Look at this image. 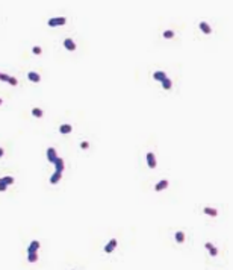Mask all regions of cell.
<instances>
[{"label": "cell", "mask_w": 233, "mask_h": 270, "mask_svg": "<svg viewBox=\"0 0 233 270\" xmlns=\"http://www.w3.org/2000/svg\"><path fill=\"white\" fill-rule=\"evenodd\" d=\"M67 23V18L65 17H52L49 18L47 24L50 28H58V26H64V24Z\"/></svg>", "instance_id": "obj_1"}, {"label": "cell", "mask_w": 233, "mask_h": 270, "mask_svg": "<svg viewBox=\"0 0 233 270\" xmlns=\"http://www.w3.org/2000/svg\"><path fill=\"white\" fill-rule=\"evenodd\" d=\"M145 158H147V165H148L150 168H156V165H157V162H156V155H154L153 152H147Z\"/></svg>", "instance_id": "obj_2"}, {"label": "cell", "mask_w": 233, "mask_h": 270, "mask_svg": "<svg viewBox=\"0 0 233 270\" xmlns=\"http://www.w3.org/2000/svg\"><path fill=\"white\" fill-rule=\"evenodd\" d=\"M53 165H55V171H59V173H62V171L65 170V162H64V159L61 158V156H58L56 159H55V162H53Z\"/></svg>", "instance_id": "obj_3"}, {"label": "cell", "mask_w": 233, "mask_h": 270, "mask_svg": "<svg viewBox=\"0 0 233 270\" xmlns=\"http://www.w3.org/2000/svg\"><path fill=\"white\" fill-rule=\"evenodd\" d=\"M64 47L67 49V50H70V52H74L76 49H77L76 43H74L71 38H65V40H64Z\"/></svg>", "instance_id": "obj_4"}, {"label": "cell", "mask_w": 233, "mask_h": 270, "mask_svg": "<svg viewBox=\"0 0 233 270\" xmlns=\"http://www.w3.org/2000/svg\"><path fill=\"white\" fill-rule=\"evenodd\" d=\"M39 248H41L39 241H38V240H33V241H30L29 248H27V254H36V252L39 251Z\"/></svg>", "instance_id": "obj_5"}, {"label": "cell", "mask_w": 233, "mask_h": 270, "mask_svg": "<svg viewBox=\"0 0 233 270\" xmlns=\"http://www.w3.org/2000/svg\"><path fill=\"white\" fill-rule=\"evenodd\" d=\"M116 244H118V241H116L115 238L109 240V243L105 246V252H106V254H112V252L115 251V248H116Z\"/></svg>", "instance_id": "obj_6"}, {"label": "cell", "mask_w": 233, "mask_h": 270, "mask_svg": "<svg viewBox=\"0 0 233 270\" xmlns=\"http://www.w3.org/2000/svg\"><path fill=\"white\" fill-rule=\"evenodd\" d=\"M58 158V153H56V149L55 147H49L47 149V159H49V162H55V159Z\"/></svg>", "instance_id": "obj_7"}, {"label": "cell", "mask_w": 233, "mask_h": 270, "mask_svg": "<svg viewBox=\"0 0 233 270\" xmlns=\"http://www.w3.org/2000/svg\"><path fill=\"white\" fill-rule=\"evenodd\" d=\"M27 79H29L30 82H33V84L41 82V76H39V73H36V71H29V73H27Z\"/></svg>", "instance_id": "obj_8"}, {"label": "cell", "mask_w": 233, "mask_h": 270, "mask_svg": "<svg viewBox=\"0 0 233 270\" xmlns=\"http://www.w3.org/2000/svg\"><path fill=\"white\" fill-rule=\"evenodd\" d=\"M167 78V73L165 71H162V70H156L154 73H153V79L154 81H157V82H162Z\"/></svg>", "instance_id": "obj_9"}, {"label": "cell", "mask_w": 233, "mask_h": 270, "mask_svg": "<svg viewBox=\"0 0 233 270\" xmlns=\"http://www.w3.org/2000/svg\"><path fill=\"white\" fill-rule=\"evenodd\" d=\"M168 185H170L168 179H162V181H159V182L154 185V191H162V190H165Z\"/></svg>", "instance_id": "obj_10"}, {"label": "cell", "mask_w": 233, "mask_h": 270, "mask_svg": "<svg viewBox=\"0 0 233 270\" xmlns=\"http://www.w3.org/2000/svg\"><path fill=\"white\" fill-rule=\"evenodd\" d=\"M198 28H200V29H201V32H203V34H206V35H211V34H212L211 26H209V23H206V21H201V23L198 24Z\"/></svg>", "instance_id": "obj_11"}, {"label": "cell", "mask_w": 233, "mask_h": 270, "mask_svg": "<svg viewBox=\"0 0 233 270\" xmlns=\"http://www.w3.org/2000/svg\"><path fill=\"white\" fill-rule=\"evenodd\" d=\"M71 131H73V126H71V125H68V123H64V125H61V126H59V132H61L62 135L71 134Z\"/></svg>", "instance_id": "obj_12"}, {"label": "cell", "mask_w": 233, "mask_h": 270, "mask_svg": "<svg viewBox=\"0 0 233 270\" xmlns=\"http://www.w3.org/2000/svg\"><path fill=\"white\" fill-rule=\"evenodd\" d=\"M204 248H206V249L209 251V254H211L212 257H217V255H218V249H217V248L214 246L212 243H209V241H207V243L204 244Z\"/></svg>", "instance_id": "obj_13"}, {"label": "cell", "mask_w": 233, "mask_h": 270, "mask_svg": "<svg viewBox=\"0 0 233 270\" xmlns=\"http://www.w3.org/2000/svg\"><path fill=\"white\" fill-rule=\"evenodd\" d=\"M203 212H204L206 215H211V217H217V215H218V211H217L215 208H211V206H204V208H203Z\"/></svg>", "instance_id": "obj_14"}, {"label": "cell", "mask_w": 233, "mask_h": 270, "mask_svg": "<svg viewBox=\"0 0 233 270\" xmlns=\"http://www.w3.org/2000/svg\"><path fill=\"white\" fill-rule=\"evenodd\" d=\"M61 178H62V173H59V171H55V173L50 176V179H49V181H50V184H52V185H55V184H58V182L61 181Z\"/></svg>", "instance_id": "obj_15"}, {"label": "cell", "mask_w": 233, "mask_h": 270, "mask_svg": "<svg viewBox=\"0 0 233 270\" xmlns=\"http://www.w3.org/2000/svg\"><path fill=\"white\" fill-rule=\"evenodd\" d=\"M30 114L35 117V118H41L42 115H44V111L41 109V108H38V106H35V108H32V111H30Z\"/></svg>", "instance_id": "obj_16"}, {"label": "cell", "mask_w": 233, "mask_h": 270, "mask_svg": "<svg viewBox=\"0 0 233 270\" xmlns=\"http://www.w3.org/2000/svg\"><path fill=\"white\" fill-rule=\"evenodd\" d=\"M174 238H176V241H177V243H183V241L186 240V235H185V232H183V231H177V232L174 234Z\"/></svg>", "instance_id": "obj_17"}, {"label": "cell", "mask_w": 233, "mask_h": 270, "mask_svg": "<svg viewBox=\"0 0 233 270\" xmlns=\"http://www.w3.org/2000/svg\"><path fill=\"white\" fill-rule=\"evenodd\" d=\"M160 84H162V88H164V90H171V87H173V82H171L170 78H165Z\"/></svg>", "instance_id": "obj_18"}, {"label": "cell", "mask_w": 233, "mask_h": 270, "mask_svg": "<svg viewBox=\"0 0 233 270\" xmlns=\"http://www.w3.org/2000/svg\"><path fill=\"white\" fill-rule=\"evenodd\" d=\"M27 261L29 263H36L38 261V252L36 254H27Z\"/></svg>", "instance_id": "obj_19"}, {"label": "cell", "mask_w": 233, "mask_h": 270, "mask_svg": "<svg viewBox=\"0 0 233 270\" xmlns=\"http://www.w3.org/2000/svg\"><path fill=\"white\" fill-rule=\"evenodd\" d=\"M164 38H165V40H171V38H174V31H171V29L165 31V32H164Z\"/></svg>", "instance_id": "obj_20"}, {"label": "cell", "mask_w": 233, "mask_h": 270, "mask_svg": "<svg viewBox=\"0 0 233 270\" xmlns=\"http://www.w3.org/2000/svg\"><path fill=\"white\" fill-rule=\"evenodd\" d=\"M2 179H3V182H5L6 185H12V184H14V178H12V176H3Z\"/></svg>", "instance_id": "obj_21"}, {"label": "cell", "mask_w": 233, "mask_h": 270, "mask_svg": "<svg viewBox=\"0 0 233 270\" xmlns=\"http://www.w3.org/2000/svg\"><path fill=\"white\" fill-rule=\"evenodd\" d=\"M32 53H33V55H41V53H42V49H41L39 46H33V47H32Z\"/></svg>", "instance_id": "obj_22"}, {"label": "cell", "mask_w": 233, "mask_h": 270, "mask_svg": "<svg viewBox=\"0 0 233 270\" xmlns=\"http://www.w3.org/2000/svg\"><path fill=\"white\" fill-rule=\"evenodd\" d=\"M8 84H9V85H12V87H17V85H18V79H17V78H14V76H9Z\"/></svg>", "instance_id": "obj_23"}, {"label": "cell", "mask_w": 233, "mask_h": 270, "mask_svg": "<svg viewBox=\"0 0 233 270\" xmlns=\"http://www.w3.org/2000/svg\"><path fill=\"white\" fill-rule=\"evenodd\" d=\"M6 188H8V185L3 182V179L0 178V193H3V191H6Z\"/></svg>", "instance_id": "obj_24"}, {"label": "cell", "mask_w": 233, "mask_h": 270, "mask_svg": "<svg viewBox=\"0 0 233 270\" xmlns=\"http://www.w3.org/2000/svg\"><path fill=\"white\" fill-rule=\"evenodd\" d=\"M0 81L8 82L9 81V75H6V73H0Z\"/></svg>", "instance_id": "obj_25"}, {"label": "cell", "mask_w": 233, "mask_h": 270, "mask_svg": "<svg viewBox=\"0 0 233 270\" xmlns=\"http://www.w3.org/2000/svg\"><path fill=\"white\" fill-rule=\"evenodd\" d=\"M88 147H89V143H88V141H82V143H80V149L85 150V149H88Z\"/></svg>", "instance_id": "obj_26"}, {"label": "cell", "mask_w": 233, "mask_h": 270, "mask_svg": "<svg viewBox=\"0 0 233 270\" xmlns=\"http://www.w3.org/2000/svg\"><path fill=\"white\" fill-rule=\"evenodd\" d=\"M3 155H5V150H3V149H2V147H0V158H2V156H3Z\"/></svg>", "instance_id": "obj_27"}, {"label": "cell", "mask_w": 233, "mask_h": 270, "mask_svg": "<svg viewBox=\"0 0 233 270\" xmlns=\"http://www.w3.org/2000/svg\"><path fill=\"white\" fill-rule=\"evenodd\" d=\"M2 103H3V100H2V99H0V105H2Z\"/></svg>", "instance_id": "obj_28"}]
</instances>
